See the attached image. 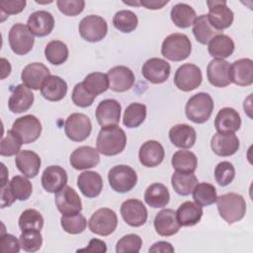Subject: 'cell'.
I'll return each mask as SVG.
<instances>
[{"label":"cell","instance_id":"obj_54","mask_svg":"<svg viewBox=\"0 0 253 253\" xmlns=\"http://www.w3.org/2000/svg\"><path fill=\"white\" fill-rule=\"evenodd\" d=\"M20 248V241L13 234L5 233L1 235L0 249L3 253H18Z\"/></svg>","mask_w":253,"mask_h":253},{"label":"cell","instance_id":"obj_48","mask_svg":"<svg viewBox=\"0 0 253 253\" xmlns=\"http://www.w3.org/2000/svg\"><path fill=\"white\" fill-rule=\"evenodd\" d=\"M20 245L24 251L27 252H36L38 251L42 244V236L40 230L29 229L22 231L20 238Z\"/></svg>","mask_w":253,"mask_h":253},{"label":"cell","instance_id":"obj_16","mask_svg":"<svg viewBox=\"0 0 253 253\" xmlns=\"http://www.w3.org/2000/svg\"><path fill=\"white\" fill-rule=\"evenodd\" d=\"M207 76L209 82L214 87H226L231 83L230 64L224 59L213 58L207 67Z\"/></svg>","mask_w":253,"mask_h":253},{"label":"cell","instance_id":"obj_44","mask_svg":"<svg viewBox=\"0 0 253 253\" xmlns=\"http://www.w3.org/2000/svg\"><path fill=\"white\" fill-rule=\"evenodd\" d=\"M113 24L117 30L122 33H130L134 31L138 24L136 15L129 10H121L113 18Z\"/></svg>","mask_w":253,"mask_h":253},{"label":"cell","instance_id":"obj_34","mask_svg":"<svg viewBox=\"0 0 253 253\" xmlns=\"http://www.w3.org/2000/svg\"><path fill=\"white\" fill-rule=\"evenodd\" d=\"M208 50L212 57L224 59L233 53L234 42L228 36L220 34L211 40Z\"/></svg>","mask_w":253,"mask_h":253},{"label":"cell","instance_id":"obj_32","mask_svg":"<svg viewBox=\"0 0 253 253\" xmlns=\"http://www.w3.org/2000/svg\"><path fill=\"white\" fill-rule=\"evenodd\" d=\"M17 168L27 178H34L39 174L41 168L40 156L32 150H21L15 158Z\"/></svg>","mask_w":253,"mask_h":253},{"label":"cell","instance_id":"obj_24","mask_svg":"<svg viewBox=\"0 0 253 253\" xmlns=\"http://www.w3.org/2000/svg\"><path fill=\"white\" fill-rule=\"evenodd\" d=\"M241 118L232 108L219 110L214 120V126L218 133H234L240 128Z\"/></svg>","mask_w":253,"mask_h":253},{"label":"cell","instance_id":"obj_29","mask_svg":"<svg viewBox=\"0 0 253 253\" xmlns=\"http://www.w3.org/2000/svg\"><path fill=\"white\" fill-rule=\"evenodd\" d=\"M77 186L81 193L87 198L98 197L103 190V180L95 171L82 172L77 178Z\"/></svg>","mask_w":253,"mask_h":253},{"label":"cell","instance_id":"obj_50","mask_svg":"<svg viewBox=\"0 0 253 253\" xmlns=\"http://www.w3.org/2000/svg\"><path fill=\"white\" fill-rule=\"evenodd\" d=\"M235 177L234 166L228 161L219 162L214 169V178L219 186H227Z\"/></svg>","mask_w":253,"mask_h":253},{"label":"cell","instance_id":"obj_55","mask_svg":"<svg viewBox=\"0 0 253 253\" xmlns=\"http://www.w3.org/2000/svg\"><path fill=\"white\" fill-rule=\"evenodd\" d=\"M27 2L25 0H12V1H1L0 10L2 16H9L19 14L25 9Z\"/></svg>","mask_w":253,"mask_h":253},{"label":"cell","instance_id":"obj_19","mask_svg":"<svg viewBox=\"0 0 253 253\" xmlns=\"http://www.w3.org/2000/svg\"><path fill=\"white\" fill-rule=\"evenodd\" d=\"M69 161L71 166L76 170L93 168L100 162L99 151L92 146H80L71 153Z\"/></svg>","mask_w":253,"mask_h":253},{"label":"cell","instance_id":"obj_60","mask_svg":"<svg viewBox=\"0 0 253 253\" xmlns=\"http://www.w3.org/2000/svg\"><path fill=\"white\" fill-rule=\"evenodd\" d=\"M1 61H2V76H1V79H4L6 76H8L10 74L11 65H10L9 61H7L5 58H2Z\"/></svg>","mask_w":253,"mask_h":253},{"label":"cell","instance_id":"obj_56","mask_svg":"<svg viewBox=\"0 0 253 253\" xmlns=\"http://www.w3.org/2000/svg\"><path fill=\"white\" fill-rule=\"evenodd\" d=\"M15 201H16V198L10 189L9 183L1 187V209L10 207Z\"/></svg>","mask_w":253,"mask_h":253},{"label":"cell","instance_id":"obj_20","mask_svg":"<svg viewBox=\"0 0 253 253\" xmlns=\"http://www.w3.org/2000/svg\"><path fill=\"white\" fill-rule=\"evenodd\" d=\"M50 75L49 69L41 62H33L24 67L21 79L23 84L29 89L39 90L44 79Z\"/></svg>","mask_w":253,"mask_h":253},{"label":"cell","instance_id":"obj_33","mask_svg":"<svg viewBox=\"0 0 253 253\" xmlns=\"http://www.w3.org/2000/svg\"><path fill=\"white\" fill-rule=\"evenodd\" d=\"M203 215V209L194 202L183 203L176 211V216L181 226H193L197 224Z\"/></svg>","mask_w":253,"mask_h":253},{"label":"cell","instance_id":"obj_1","mask_svg":"<svg viewBox=\"0 0 253 253\" xmlns=\"http://www.w3.org/2000/svg\"><path fill=\"white\" fill-rule=\"evenodd\" d=\"M126 144V134L123 128L116 126H104L98 133L97 150L106 156L121 153Z\"/></svg>","mask_w":253,"mask_h":253},{"label":"cell","instance_id":"obj_31","mask_svg":"<svg viewBox=\"0 0 253 253\" xmlns=\"http://www.w3.org/2000/svg\"><path fill=\"white\" fill-rule=\"evenodd\" d=\"M41 93L42 97L51 102L62 100L67 93V84L59 76L49 75L42 84Z\"/></svg>","mask_w":253,"mask_h":253},{"label":"cell","instance_id":"obj_51","mask_svg":"<svg viewBox=\"0 0 253 253\" xmlns=\"http://www.w3.org/2000/svg\"><path fill=\"white\" fill-rule=\"evenodd\" d=\"M142 245V240L137 234H126L123 236L118 242L116 246V252H139Z\"/></svg>","mask_w":253,"mask_h":253},{"label":"cell","instance_id":"obj_52","mask_svg":"<svg viewBox=\"0 0 253 253\" xmlns=\"http://www.w3.org/2000/svg\"><path fill=\"white\" fill-rule=\"evenodd\" d=\"M72 102L81 108H87L93 104L94 99L96 98L94 95L90 94L82 85V82L77 83L72 91Z\"/></svg>","mask_w":253,"mask_h":253},{"label":"cell","instance_id":"obj_17","mask_svg":"<svg viewBox=\"0 0 253 253\" xmlns=\"http://www.w3.org/2000/svg\"><path fill=\"white\" fill-rule=\"evenodd\" d=\"M122 107L120 103L114 99H106L99 103L96 109V119L98 124L104 126H116L121 119Z\"/></svg>","mask_w":253,"mask_h":253},{"label":"cell","instance_id":"obj_9","mask_svg":"<svg viewBox=\"0 0 253 253\" xmlns=\"http://www.w3.org/2000/svg\"><path fill=\"white\" fill-rule=\"evenodd\" d=\"M64 131L67 137L72 141H83L90 135L92 131L91 121L84 114H71L65 121Z\"/></svg>","mask_w":253,"mask_h":253},{"label":"cell","instance_id":"obj_43","mask_svg":"<svg viewBox=\"0 0 253 253\" xmlns=\"http://www.w3.org/2000/svg\"><path fill=\"white\" fill-rule=\"evenodd\" d=\"M216 190L210 183H199L193 190V199L201 207H208L216 202Z\"/></svg>","mask_w":253,"mask_h":253},{"label":"cell","instance_id":"obj_37","mask_svg":"<svg viewBox=\"0 0 253 253\" xmlns=\"http://www.w3.org/2000/svg\"><path fill=\"white\" fill-rule=\"evenodd\" d=\"M171 20L178 28L186 29L192 26L197 19L195 10L188 4L178 3L174 5L170 12Z\"/></svg>","mask_w":253,"mask_h":253},{"label":"cell","instance_id":"obj_39","mask_svg":"<svg viewBox=\"0 0 253 253\" xmlns=\"http://www.w3.org/2000/svg\"><path fill=\"white\" fill-rule=\"evenodd\" d=\"M171 184L174 191L180 196L190 195L196 185L198 184V179L194 173H183L174 172L171 177Z\"/></svg>","mask_w":253,"mask_h":253},{"label":"cell","instance_id":"obj_40","mask_svg":"<svg viewBox=\"0 0 253 253\" xmlns=\"http://www.w3.org/2000/svg\"><path fill=\"white\" fill-rule=\"evenodd\" d=\"M82 85L90 94L96 97L109 89V79L105 73L93 72L85 77Z\"/></svg>","mask_w":253,"mask_h":253},{"label":"cell","instance_id":"obj_2","mask_svg":"<svg viewBox=\"0 0 253 253\" xmlns=\"http://www.w3.org/2000/svg\"><path fill=\"white\" fill-rule=\"evenodd\" d=\"M216 206L219 215L228 224L241 220L246 213L245 200L237 193H227L217 197Z\"/></svg>","mask_w":253,"mask_h":253},{"label":"cell","instance_id":"obj_35","mask_svg":"<svg viewBox=\"0 0 253 253\" xmlns=\"http://www.w3.org/2000/svg\"><path fill=\"white\" fill-rule=\"evenodd\" d=\"M192 32L196 40L202 44L209 43L213 37L221 34V31L214 29L211 25L207 15H201L195 20Z\"/></svg>","mask_w":253,"mask_h":253},{"label":"cell","instance_id":"obj_47","mask_svg":"<svg viewBox=\"0 0 253 253\" xmlns=\"http://www.w3.org/2000/svg\"><path fill=\"white\" fill-rule=\"evenodd\" d=\"M23 142L18 136V134L10 129L7 131L5 137H2L0 143V154L1 156H13L17 155L21 151V146Z\"/></svg>","mask_w":253,"mask_h":253},{"label":"cell","instance_id":"obj_23","mask_svg":"<svg viewBox=\"0 0 253 253\" xmlns=\"http://www.w3.org/2000/svg\"><path fill=\"white\" fill-rule=\"evenodd\" d=\"M181 227L176 211L172 209L161 210L154 218V228L161 236H171L176 234Z\"/></svg>","mask_w":253,"mask_h":253},{"label":"cell","instance_id":"obj_59","mask_svg":"<svg viewBox=\"0 0 253 253\" xmlns=\"http://www.w3.org/2000/svg\"><path fill=\"white\" fill-rule=\"evenodd\" d=\"M139 2V6H143L146 9H151V10H157V9H161L163 8L167 3L168 0H141L138 1Z\"/></svg>","mask_w":253,"mask_h":253},{"label":"cell","instance_id":"obj_12","mask_svg":"<svg viewBox=\"0 0 253 253\" xmlns=\"http://www.w3.org/2000/svg\"><path fill=\"white\" fill-rule=\"evenodd\" d=\"M203 76L201 69L192 63L181 65L175 72L174 83L176 87L184 92L195 90L202 83Z\"/></svg>","mask_w":253,"mask_h":253},{"label":"cell","instance_id":"obj_26","mask_svg":"<svg viewBox=\"0 0 253 253\" xmlns=\"http://www.w3.org/2000/svg\"><path fill=\"white\" fill-rule=\"evenodd\" d=\"M34 94L24 84L17 85L8 101L9 110L12 113H23L28 111L34 103Z\"/></svg>","mask_w":253,"mask_h":253},{"label":"cell","instance_id":"obj_25","mask_svg":"<svg viewBox=\"0 0 253 253\" xmlns=\"http://www.w3.org/2000/svg\"><path fill=\"white\" fill-rule=\"evenodd\" d=\"M165 151L160 142L156 140H147L139 148L138 158L145 167L158 166L164 159Z\"/></svg>","mask_w":253,"mask_h":253},{"label":"cell","instance_id":"obj_14","mask_svg":"<svg viewBox=\"0 0 253 253\" xmlns=\"http://www.w3.org/2000/svg\"><path fill=\"white\" fill-rule=\"evenodd\" d=\"M170 64L158 57H152L147 59L141 68L143 77L153 84H160L165 82L170 75Z\"/></svg>","mask_w":253,"mask_h":253},{"label":"cell","instance_id":"obj_57","mask_svg":"<svg viewBox=\"0 0 253 253\" xmlns=\"http://www.w3.org/2000/svg\"><path fill=\"white\" fill-rule=\"evenodd\" d=\"M78 251H90V252H100V253H104L107 251V246L106 243L100 239L97 238H93L90 240L89 244L87 247L79 249Z\"/></svg>","mask_w":253,"mask_h":253},{"label":"cell","instance_id":"obj_5","mask_svg":"<svg viewBox=\"0 0 253 253\" xmlns=\"http://www.w3.org/2000/svg\"><path fill=\"white\" fill-rule=\"evenodd\" d=\"M108 180L115 192L126 193L136 185L137 175L130 166L117 165L110 169Z\"/></svg>","mask_w":253,"mask_h":253},{"label":"cell","instance_id":"obj_21","mask_svg":"<svg viewBox=\"0 0 253 253\" xmlns=\"http://www.w3.org/2000/svg\"><path fill=\"white\" fill-rule=\"evenodd\" d=\"M27 27L36 37H45L51 33L54 27L53 16L44 10L32 13L28 19Z\"/></svg>","mask_w":253,"mask_h":253},{"label":"cell","instance_id":"obj_22","mask_svg":"<svg viewBox=\"0 0 253 253\" xmlns=\"http://www.w3.org/2000/svg\"><path fill=\"white\" fill-rule=\"evenodd\" d=\"M67 183L66 171L57 165H51L44 169L42 175V188L48 193H57Z\"/></svg>","mask_w":253,"mask_h":253},{"label":"cell","instance_id":"obj_15","mask_svg":"<svg viewBox=\"0 0 253 253\" xmlns=\"http://www.w3.org/2000/svg\"><path fill=\"white\" fill-rule=\"evenodd\" d=\"M121 214L124 220L132 227H138L147 219V210L143 203L136 199L125 201L121 206Z\"/></svg>","mask_w":253,"mask_h":253},{"label":"cell","instance_id":"obj_10","mask_svg":"<svg viewBox=\"0 0 253 253\" xmlns=\"http://www.w3.org/2000/svg\"><path fill=\"white\" fill-rule=\"evenodd\" d=\"M12 129L18 134L23 144H29L40 137L42 132V124L37 117L33 115H26L18 118L13 123Z\"/></svg>","mask_w":253,"mask_h":253},{"label":"cell","instance_id":"obj_3","mask_svg":"<svg viewBox=\"0 0 253 253\" xmlns=\"http://www.w3.org/2000/svg\"><path fill=\"white\" fill-rule=\"evenodd\" d=\"M192 51L190 39L180 33H174L166 37L161 45V54L171 61H182Z\"/></svg>","mask_w":253,"mask_h":253},{"label":"cell","instance_id":"obj_42","mask_svg":"<svg viewBox=\"0 0 253 253\" xmlns=\"http://www.w3.org/2000/svg\"><path fill=\"white\" fill-rule=\"evenodd\" d=\"M146 118V106L140 103H132L128 105L124 114V125L132 128L139 126Z\"/></svg>","mask_w":253,"mask_h":253},{"label":"cell","instance_id":"obj_46","mask_svg":"<svg viewBox=\"0 0 253 253\" xmlns=\"http://www.w3.org/2000/svg\"><path fill=\"white\" fill-rule=\"evenodd\" d=\"M10 189L17 200L26 201L33 193L32 183L26 178V176L17 175L9 182Z\"/></svg>","mask_w":253,"mask_h":253},{"label":"cell","instance_id":"obj_7","mask_svg":"<svg viewBox=\"0 0 253 253\" xmlns=\"http://www.w3.org/2000/svg\"><path fill=\"white\" fill-rule=\"evenodd\" d=\"M8 40L11 49L18 55L29 53L35 43L34 35L30 32L29 28L22 23H17L11 27Z\"/></svg>","mask_w":253,"mask_h":253},{"label":"cell","instance_id":"obj_53","mask_svg":"<svg viewBox=\"0 0 253 253\" xmlns=\"http://www.w3.org/2000/svg\"><path fill=\"white\" fill-rule=\"evenodd\" d=\"M56 5L63 15L72 17L79 15L84 10L85 2L83 0H58Z\"/></svg>","mask_w":253,"mask_h":253},{"label":"cell","instance_id":"obj_38","mask_svg":"<svg viewBox=\"0 0 253 253\" xmlns=\"http://www.w3.org/2000/svg\"><path fill=\"white\" fill-rule=\"evenodd\" d=\"M171 163L177 172L194 173L198 166V158L190 150H178L173 154Z\"/></svg>","mask_w":253,"mask_h":253},{"label":"cell","instance_id":"obj_13","mask_svg":"<svg viewBox=\"0 0 253 253\" xmlns=\"http://www.w3.org/2000/svg\"><path fill=\"white\" fill-rule=\"evenodd\" d=\"M54 202L57 210L62 215H71L81 211V199L77 192L70 186L63 187L55 193Z\"/></svg>","mask_w":253,"mask_h":253},{"label":"cell","instance_id":"obj_11","mask_svg":"<svg viewBox=\"0 0 253 253\" xmlns=\"http://www.w3.org/2000/svg\"><path fill=\"white\" fill-rule=\"evenodd\" d=\"M209 7L208 19L211 25L218 30L222 31L231 26L233 22V12L227 7V3L224 0H211L207 1Z\"/></svg>","mask_w":253,"mask_h":253},{"label":"cell","instance_id":"obj_27","mask_svg":"<svg viewBox=\"0 0 253 253\" xmlns=\"http://www.w3.org/2000/svg\"><path fill=\"white\" fill-rule=\"evenodd\" d=\"M211 147L218 156L233 155L239 148V139L234 133H218L213 134L211 140Z\"/></svg>","mask_w":253,"mask_h":253},{"label":"cell","instance_id":"obj_45","mask_svg":"<svg viewBox=\"0 0 253 253\" xmlns=\"http://www.w3.org/2000/svg\"><path fill=\"white\" fill-rule=\"evenodd\" d=\"M19 227L22 231L29 229L41 231L43 227V217L35 209L25 210L19 217Z\"/></svg>","mask_w":253,"mask_h":253},{"label":"cell","instance_id":"obj_8","mask_svg":"<svg viewBox=\"0 0 253 253\" xmlns=\"http://www.w3.org/2000/svg\"><path fill=\"white\" fill-rule=\"evenodd\" d=\"M79 34L87 42H97L103 40L108 32V25L105 19L97 15L84 17L79 23Z\"/></svg>","mask_w":253,"mask_h":253},{"label":"cell","instance_id":"obj_41","mask_svg":"<svg viewBox=\"0 0 253 253\" xmlns=\"http://www.w3.org/2000/svg\"><path fill=\"white\" fill-rule=\"evenodd\" d=\"M44 55L51 64H62L68 58L67 45L61 41H51L44 48Z\"/></svg>","mask_w":253,"mask_h":253},{"label":"cell","instance_id":"obj_18","mask_svg":"<svg viewBox=\"0 0 253 253\" xmlns=\"http://www.w3.org/2000/svg\"><path fill=\"white\" fill-rule=\"evenodd\" d=\"M109 88L115 92H125L130 89L134 83V74L126 66L119 65L111 68L107 73Z\"/></svg>","mask_w":253,"mask_h":253},{"label":"cell","instance_id":"obj_4","mask_svg":"<svg viewBox=\"0 0 253 253\" xmlns=\"http://www.w3.org/2000/svg\"><path fill=\"white\" fill-rule=\"evenodd\" d=\"M213 111V101L208 93L200 92L192 96L185 107L187 118L196 123L203 124L207 122Z\"/></svg>","mask_w":253,"mask_h":253},{"label":"cell","instance_id":"obj_49","mask_svg":"<svg viewBox=\"0 0 253 253\" xmlns=\"http://www.w3.org/2000/svg\"><path fill=\"white\" fill-rule=\"evenodd\" d=\"M60 223L63 230L70 234H79L87 226V220L80 212L71 215H62Z\"/></svg>","mask_w":253,"mask_h":253},{"label":"cell","instance_id":"obj_6","mask_svg":"<svg viewBox=\"0 0 253 253\" xmlns=\"http://www.w3.org/2000/svg\"><path fill=\"white\" fill-rule=\"evenodd\" d=\"M117 225V214L113 210L108 208L97 210L88 220V226L91 232L101 236H108L113 233Z\"/></svg>","mask_w":253,"mask_h":253},{"label":"cell","instance_id":"obj_28","mask_svg":"<svg viewBox=\"0 0 253 253\" xmlns=\"http://www.w3.org/2000/svg\"><path fill=\"white\" fill-rule=\"evenodd\" d=\"M230 80L238 86H249L253 83V61L241 58L230 64Z\"/></svg>","mask_w":253,"mask_h":253},{"label":"cell","instance_id":"obj_30","mask_svg":"<svg viewBox=\"0 0 253 253\" xmlns=\"http://www.w3.org/2000/svg\"><path fill=\"white\" fill-rule=\"evenodd\" d=\"M169 138L176 147L187 149L195 144L197 133L195 128L187 124H179L170 128Z\"/></svg>","mask_w":253,"mask_h":253},{"label":"cell","instance_id":"obj_61","mask_svg":"<svg viewBox=\"0 0 253 253\" xmlns=\"http://www.w3.org/2000/svg\"><path fill=\"white\" fill-rule=\"evenodd\" d=\"M1 167H2V175H1V187L5 186L6 184H8V171L5 167V165L3 163H1Z\"/></svg>","mask_w":253,"mask_h":253},{"label":"cell","instance_id":"obj_58","mask_svg":"<svg viewBox=\"0 0 253 253\" xmlns=\"http://www.w3.org/2000/svg\"><path fill=\"white\" fill-rule=\"evenodd\" d=\"M175 251L171 243L166 241H158L154 243L150 248L149 252H161V253H173Z\"/></svg>","mask_w":253,"mask_h":253},{"label":"cell","instance_id":"obj_36","mask_svg":"<svg viewBox=\"0 0 253 253\" xmlns=\"http://www.w3.org/2000/svg\"><path fill=\"white\" fill-rule=\"evenodd\" d=\"M169 191L161 183H153L145 190L144 201L152 208H163L169 203Z\"/></svg>","mask_w":253,"mask_h":253}]
</instances>
